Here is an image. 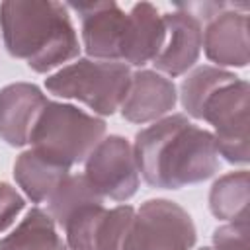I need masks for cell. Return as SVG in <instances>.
I'll use <instances>...</instances> for the list:
<instances>
[{"label":"cell","instance_id":"obj_22","mask_svg":"<svg viewBox=\"0 0 250 250\" xmlns=\"http://www.w3.org/2000/svg\"><path fill=\"white\" fill-rule=\"evenodd\" d=\"M199 250H213L211 246H203V248H199Z\"/></svg>","mask_w":250,"mask_h":250},{"label":"cell","instance_id":"obj_5","mask_svg":"<svg viewBox=\"0 0 250 250\" xmlns=\"http://www.w3.org/2000/svg\"><path fill=\"white\" fill-rule=\"evenodd\" d=\"M248 100L250 86L244 78L230 74L217 84L201 102L197 119L213 127L219 156L234 166H246L248 150Z\"/></svg>","mask_w":250,"mask_h":250},{"label":"cell","instance_id":"obj_8","mask_svg":"<svg viewBox=\"0 0 250 250\" xmlns=\"http://www.w3.org/2000/svg\"><path fill=\"white\" fill-rule=\"evenodd\" d=\"M66 8L80 18L82 45L88 59L123 62L131 20L117 2H78L66 4Z\"/></svg>","mask_w":250,"mask_h":250},{"label":"cell","instance_id":"obj_15","mask_svg":"<svg viewBox=\"0 0 250 250\" xmlns=\"http://www.w3.org/2000/svg\"><path fill=\"white\" fill-rule=\"evenodd\" d=\"M0 250H68L55 221L41 207H31L20 225L0 238Z\"/></svg>","mask_w":250,"mask_h":250},{"label":"cell","instance_id":"obj_18","mask_svg":"<svg viewBox=\"0 0 250 250\" xmlns=\"http://www.w3.org/2000/svg\"><path fill=\"white\" fill-rule=\"evenodd\" d=\"M232 72L219 68V66H211V64H203L193 68L180 84V102L186 109L188 117L197 119L199 113V105L205 100V96L223 80H227Z\"/></svg>","mask_w":250,"mask_h":250},{"label":"cell","instance_id":"obj_13","mask_svg":"<svg viewBox=\"0 0 250 250\" xmlns=\"http://www.w3.org/2000/svg\"><path fill=\"white\" fill-rule=\"evenodd\" d=\"M131 25L127 47L123 55V64L143 68L146 62H152L166 41V25L162 14L150 2L133 4L127 12Z\"/></svg>","mask_w":250,"mask_h":250},{"label":"cell","instance_id":"obj_21","mask_svg":"<svg viewBox=\"0 0 250 250\" xmlns=\"http://www.w3.org/2000/svg\"><path fill=\"white\" fill-rule=\"evenodd\" d=\"M25 207V197L8 182H0V234L10 229Z\"/></svg>","mask_w":250,"mask_h":250},{"label":"cell","instance_id":"obj_17","mask_svg":"<svg viewBox=\"0 0 250 250\" xmlns=\"http://www.w3.org/2000/svg\"><path fill=\"white\" fill-rule=\"evenodd\" d=\"M92 201H104L92 186L86 182L84 174H68L53 191V195L47 201V213L55 221L57 229L62 227V223L80 207L92 203Z\"/></svg>","mask_w":250,"mask_h":250},{"label":"cell","instance_id":"obj_7","mask_svg":"<svg viewBox=\"0 0 250 250\" xmlns=\"http://www.w3.org/2000/svg\"><path fill=\"white\" fill-rule=\"evenodd\" d=\"M84 178L102 199L129 201L141 184L133 145L121 135L104 137L84 160Z\"/></svg>","mask_w":250,"mask_h":250},{"label":"cell","instance_id":"obj_1","mask_svg":"<svg viewBox=\"0 0 250 250\" xmlns=\"http://www.w3.org/2000/svg\"><path fill=\"white\" fill-rule=\"evenodd\" d=\"M133 152L139 176L158 189H180L213 178L219 152L211 131L186 113H170L135 135Z\"/></svg>","mask_w":250,"mask_h":250},{"label":"cell","instance_id":"obj_10","mask_svg":"<svg viewBox=\"0 0 250 250\" xmlns=\"http://www.w3.org/2000/svg\"><path fill=\"white\" fill-rule=\"evenodd\" d=\"M162 18L166 25V41L152 64L156 72L166 74V78L172 80L186 74L197 62L203 49V23L178 8Z\"/></svg>","mask_w":250,"mask_h":250},{"label":"cell","instance_id":"obj_20","mask_svg":"<svg viewBox=\"0 0 250 250\" xmlns=\"http://www.w3.org/2000/svg\"><path fill=\"white\" fill-rule=\"evenodd\" d=\"M213 250H248V219L221 225L213 230Z\"/></svg>","mask_w":250,"mask_h":250},{"label":"cell","instance_id":"obj_9","mask_svg":"<svg viewBox=\"0 0 250 250\" xmlns=\"http://www.w3.org/2000/svg\"><path fill=\"white\" fill-rule=\"evenodd\" d=\"M246 4H229L223 12L213 16L203 29L205 57L221 66L244 68L250 61L248 41V14Z\"/></svg>","mask_w":250,"mask_h":250},{"label":"cell","instance_id":"obj_11","mask_svg":"<svg viewBox=\"0 0 250 250\" xmlns=\"http://www.w3.org/2000/svg\"><path fill=\"white\" fill-rule=\"evenodd\" d=\"M178 88L164 74L148 68H139L131 74L127 96L121 104L123 119L131 123H154L176 107Z\"/></svg>","mask_w":250,"mask_h":250},{"label":"cell","instance_id":"obj_6","mask_svg":"<svg viewBox=\"0 0 250 250\" xmlns=\"http://www.w3.org/2000/svg\"><path fill=\"white\" fill-rule=\"evenodd\" d=\"M197 230L191 215L172 199H146L135 209L121 250H191Z\"/></svg>","mask_w":250,"mask_h":250},{"label":"cell","instance_id":"obj_12","mask_svg":"<svg viewBox=\"0 0 250 250\" xmlns=\"http://www.w3.org/2000/svg\"><path fill=\"white\" fill-rule=\"evenodd\" d=\"M49 98L31 82H12L0 90V139L23 146Z\"/></svg>","mask_w":250,"mask_h":250},{"label":"cell","instance_id":"obj_3","mask_svg":"<svg viewBox=\"0 0 250 250\" xmlns=\"http://www.w3.org/2000/svg\"><path fill=\"white\" fill-rule=\"evenodd\" d=\"M105 129L102 117L86 113L72 104L49 100L29 133L27 145L70 170L88 158L96 145L105 137Z\"/></svg>","mask_w":250,"mask_h":250},{"label":"cell","instance_id":"obj_2","mask_svg":"<svg viewBox=\"0 0 250 250\" xmlns=\"http://www.w3.org/2000/svg\"><path fill=\"white\" fill-rule=\"evenodd\" d=\"M0 31L6 51L33 72L47 74L80 53L66 4L55 0H8L0 4Z\"/></svg>","mask_w":250,"mask_h":250},{"label":"cell","instance_id":"obj_19","mask_svg":"<svg viewBox=\"0 0 250 250\" xmlns=\"http://www.w3.org/2000/svg\"><path fill=\"white\" fill-rule=\"evenodd\" d=\"M133 217L135 207L125 203L113 209H105L92 232L90 250H121Z\"/></svg>","mask_w":250,"mask_h":250},{"label":"cell","instance_id":"obj_4","mask_svg":"<svg viewBox=\"0 0 250 250\" xmlns=\"http://www.w3.org/2000/svg\"><path fill=\"white\" fill-rule=\"evenodd\" d=\"M131 66L113 61L78 59L45 78V88L62 100H76L96 115H113L129 90Z\"/></svg>","mask_w":250,"mask_h":250},{"label":"cell","instance_id":"obj_16","mask_svg":"<svg viewBox=\"0 0 250 250\" xmlns=\"http://www.w3.org/2000/svg\"><path fill=\"white\" fill-rule=\"evenodd\" d=\"M248 170H236L221 176L213 182L209 189V209L211 213L227 223L248 219Z\"/></svg>","mask_w":250,"mask_h":250},{"label":"cell","instance_id":"obj_14","mask_svg":"<svg viewBox=\"0 0 250 250\" xmlns=\"http://www.w3.org/2000/svg\"><path fill=\"white\" fill-rule=\"evenodd\" d=\"M68 174V168L49 160L33 148L23 150L14 162V180L23 191V195L35 205L49 201L57 186Z\"/></svg>","mask_w":250,"mask_h":250}]
</instances>
